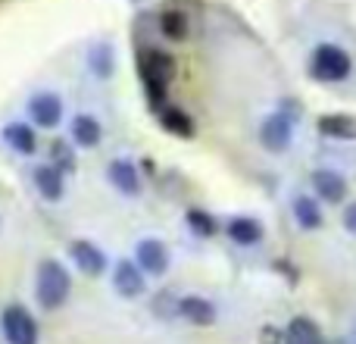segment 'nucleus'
Wrapping results in <instances>:
<instances>
[{
    "mask_svg": "<svg viewBox=\"0 0 356 344\" xmlns=\"http://www.w3.org/2000/svg\"><path fill=\"white\" fill-rule=\"evenodd\" d=\"M113 285H116V291L122 297L144 295V269L138 263H131V260H122L116 266V272H113Z\"/></svg>",
    "mask_w": 356,
    "mask_h": 344,
    "instance_id": "nucleus-10",
    "label": "nucleus"
},
{
    "mask_svg": "<svg viewBox=\"0 0 356 344\" xmlns=\"http://www.w3.org/2000/svg\"><path fill=\"white\" fill-rule=\"evenodd\" d=\"M322 138H334V141H356V119L347 113H325L316 123Z\"/></svg>",
    "mask_w": 356,
    "mask_h": 344,
    "instance_id": "nucleus-9",
    "label": "nucleus"
},
{
    "mask_svg": "<svg viewBox=\"0 0 356 344\" xmlns=\"http://www.w3.org/2000/svg\"><path fill=\"white\" fill-rule=\"evenodd\" d=\"M188 226L197 235H203V238H213L216 235V219L209 213H203V210H188Z\"/></svg>",
    "mask_w": 356,
    "mask_h": 344,
    "instance_id": "nucleus-22",
    "label": "nucleus"
},
{
    "mask_svg": "<svg viewBox=\"0 0 356 344\" xmlns=\"http://www.w3.org/2000/svg\"><path fill=\"white\" fill-rule=\"evenodd\" d=\"M291 210H294V219L303 232H316V228L322 226V210L309 194H297L294 203H291Z\"/></svg>",
    "mask_w": 356,
    "mask_h": 344,
    "instance_id": "nucleus-16",
    "label": "nucleus"
},
{
    "mask_svg": "<svg viewBox=\"0 0 356 344\" xmlns=\"http://www.w3.org/2000/svg\"><path fill=\"white\" fill-rule=\"evenodd\" d=\"M69 253H72L75 266H79L85 276H100L106 266V257L100 253L97 244H91V241H72V244H69Z\"/></svg>",
    "mask_w": 356,
    "mask_h": 344,
    "instance_id": "nucleus-11",
    "label": "nucleus"
},
{
    "mask_svg": "<svg viewBox=\"0 0 356 344\" xmlns=\"http://www.w3.org/2000/svg\"><path fill=\"white\" fill-rule=\"evenodd\" d=\"M135 263L144 269V276H163L169 269V247L160 238H144L135 247Z\"/></svg>",
    "mask_w": 356,
    "mask_h": 344,
    "instance_id": "nucleus-6",
    "label": "nucleus"
},
{
    "mask_svg": "<svg viewBox=\"0 0 356 344\" xmlns=\"http://www.w3.org/2000/svg\"><path fill=\"white\" fill-rule=\"evenodd\" d=\"M178 313L188 322H194V326H213L216 322V307L207 297H197V295L181 297V301H178Z\"/></svg>",
    "mask_w": 356,
    "mask_h": 344,
    "instance_id": "nucleus-13",
    "label": "nucleus"
},
{
    "mask_svg": "<svg viewBox=\"0 0 356 344\" xmlns=\"http://www.w3.org/2000/svg\"><path fill=\"white\" fill-rule=\"evenodd\" d=\"M278 338L284 341V335H278L272 326H266V329H263V344H278Z\"/></svg>",
    "mask_w": 356,
    "mask_h": 344,
    "instance_id": "nucleus-26",
    "label": "nucleus"
},
{
    "mask_svg": "<svg viewBox=\"0 0 356 344\" xmlns=\"http://www.w3.org/2000/svg\"><path fill=\"white\" fill-rule=\"evenodd\" d=\"M69 288H72V279H69L66 266L60 260H41V266H38V285H35L38 304L44 310L63 307L69 297Z\"/></svg>",
    "mask_w": 356,
    "mask_h": 344,
    "instance_id": "nucleus-2",
    "label": "nucleus"
},
{
    "mask_svg": "<svg viewBox=\"0 0 356 344\" xmlns=\"http://www.w3.org/2000/svg\"><path fill=\"white\" fill-rule=\"evenodd\" d=\"M29 113H31V123L35 125L54 129V125H60V119H63V100L56 97L54 91H41L29 100Z\"/></svg>",
    "mask_w": 356,
    "mask_h": 344,
    "instance_id": "nucleus-7",
    "label": "nucleus"
},
{
    "mask_svg": "<svg viewBox=\"0 0 356 344\" xmlns=\"http://www.w3.org/2000/svg\"><path fill=\"white\" fill-rule=\"evenodd\" d=\"M284 344H325L322 341V332L313 320L307 316H294L284 329Z\"/></svg>",
    "mask_w": 356,
    "mask_h": 344,
    "instance_id": "nucleus-15",
    "label": "nucleus"
},
{
    "mask_svg": "<svg viewBox=\"0 0 356 344\" xmlns=\"http://www.w3.org/2000/svg\"><path fill=\"white\" fill-rule=\"evenodd\" d=\"M3 141L10 144L16 154H31L35 150V129H29L25 123H6L3 125Z\"/></svg>",
    "mask_w": 356,
    "mask_h": 344,
    "instance_id": "nucleus-18",
    "label": "nucleus"
},
{
    "mask_svg": "<svg viewBox=\"0 0 356 344\" xmlns=\"http://www.w3.org/2000/svg\"><path fill=\"white\" fill-rule=\"evenodd\" d=\"M106 175H110V185L116 191H122L125 197H135L138 191H141V178H138L135 166H131L129 160H113L110 169H106Z\"/></svg>",
    "mask_w": 356,
    "mask_h": 344,
    "instance_id": "nucleus-12",
    "label": "nucleus"
},
{
    "mask_svg": "<svg viewBox=\"0 0 356 344\" xmlns=\"http://www.w3.org/2000/svg\"><path fill=\"white\" fill-rule=\"evenodd\" d=\"M54 166L60 169V172H69V169H75V157H72V150H69V144L66 141H54Z\"/></svg>",
    "mask_w": 356,
    "mask_h": 344,
    "instance_id": "nucleus-23",
    "label": "nucleus"
},
{
    "mask_svg": "<svg viewBox=\"0 0 356 344\" xmlns=\"http://www.w3.org/2000/svg\"><path fill=\"white\" fill-rule=\"evenodd\" d=\"M225 232H228V238L241 247H250L263 238V226H259L257 219H250V216H234V219L228 222Z\"/></svg>",
    "mask_w": 356,
    "mask_h": 344,
    "instance_id": "nucleus-17",
    "label": "nucleus"
},
{
    "mask_svg": "<svg viewBox=\"0 0 356 344\" xmlns=\"http://www.w3.org/2000/svg\"><path fill=\"white\" fill-rule=\"evenodd\" d=\"M110 66H113V54H110V47L94 50V69H97L100 79H106V75H110Z\"/></svg>",
    "mask_w": 356,
    "mask_h": 344,
    "instance_id": "nucleus-24",
    "label": "nucleus"
},
{
    "mask_svg": "<svg viewBox=\"0 0 356 344\" xmlns=\"http://www.w3.org/2000/svg\"><path fill=\"white\" fill-rule=\"evenodd\" d=\"M160 31L169 38V41H184L191 31V22L181 10H163L160 16Z\"/></svg>",
    "mask_w": 356,
    "mask_h": 344,
    "instance_id": "nucleus-21",
    "label": "nucleus"
},
{
    "mask_svg": "<svg viewBox=\"0 0 356 344\" xmlns=\"http://www.w3.org/2000/svg\"><path fill=\"white\" fill-rule=\"evenodd\" d=\"M141 79H144V91H147L150 104L160 110L166 104V88L175 79V60L166 50H156V47L141 50Z\"/></svg>",
    "mask_w": 356,
    "mask_h": 344,
    "instance_id": "nucleus-1",
    "label": "nucleus"
},
{
    "mask_svg": "<svg viewBox=\"0 0 356 344\" xmlns=\"http://www.w3.org/2000/svg\"><path fill=\"white\" fill-rule=\"evenodd\" d=\"M353 63H350V54L338 44H319L309 56V75L322 85H334V81H344L350 75Z\"/></svg>",
    "mask_w": 356,
    "mask_h": 344,
    "instance_id": "nucleus-3",
    "label": "nucleus"
},
{
    "mask_svg": "<svg viewBox=\"0 0 356 344\" xmlns=\"http://www.w3.org/2000/svg\"><path fill=\"white\" fill-rule=\"evenodd\" d=\"M160 123L166 132H172L178 138H191L194 135V123H191V116L184 110H178V107H160Z\"/></svg>",
    "mask_w": 356,
    "mask_h": 344,
    "instance_id": "nucleus-19",
    "label": "nucleus"
},
{
    "mask_svg": "<svg viewBox=\"0 0 356 344\" xmlns=\"http://www.w3.org/2000/svg\"><path fill=\"white\" fill-rule=\"evenodd\" d=\"M313 188L325 203H344L347 197V178L334 169H316L313 172Z\"/></svg>",
    "mask_w": 356,
    "mask_h": 344,
    "instance_id": "nucleus-8",
    "label": "nucleus"
},
{
    "mask_svg": "<svg viewBox=\"0 0 356 344\" xmlns=\"http://www.w3.org/2000/svg\"><path fill=\"white\" fill-rule=\"evenodd\" d=\"M100 123L94 116H75L72 119V138L81 144V148H97L100 144Z\"/></svg>",
    "mask_w": 356,
    "mask_h": 344,
    "instance_id": "nucleus-20",
    "label": "nucleus"
},
{
    "mask_svg": "<svg viewBox=\"0 0 356 344\" xmlns=\"http://www.w3.org/2000/svg\"><path fill=\"white\" fill-rule=\"evenodd\" d=\"M291 138H294V123H291V116H284V113H272V116H266L263 125H259V141H263V148L272 150V154H282L291 144Z\"/></svg>",
    "mask_w": 356,
    "mask_h": 344,
    "instance_id": "nucleus-5",
    "label": "nucleus"
},
{
    "mask_svg": "<svg viewBox=\"0 0 356 344\" xmlns=\"http://www.w3.org/2000/svg\"><path fill=\"white\" fill-rule=\"evenodd\" d=\"M35 188L41 197H47V201H60L63 197V188H66V182H63V172L54 166V163H44V166L35 169Z\"/></svg>",
    "mask_w": 356,
    "mask_h": 344,
    "instance_id": "nucleus-14",
    "label": "nucleus"
},
{
    "mask_svg": "<svg viewBox=\"0 0 356 344\" xmlns=\"http://www.w3.org/2000/svg\"><path fill=\"white\" fill-rule=\"evenodd\" d=\"M0 326H3V335H6L10 344H38L35 320H31V313L25 307H19V304H13V307L3 310Z\"/></svg>",
    "mask_w": 356,
    "mask_h": 344,
    "instance_id": "nucleus-4",
    "label": "nucleus"
},
{
    "mask_svg": "<svg viewBox=\"0 0 356 344\" xmlns=\"http://www.w3.org/2000/svg\"><path fill=\"white\" fill-rule=\"evenodd\" d=\"M344 228L350 235H356V203H347V210H344Z\"/></svg>",
    "mask_w": 356,
    "mask_h": 344,
    "instance_id": "nucleus-25",
    "label": "nucleus"
}]
</instances>
